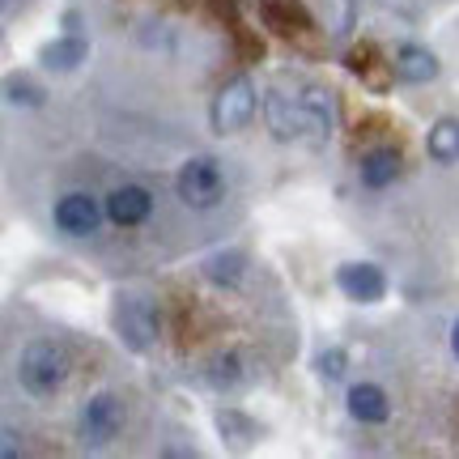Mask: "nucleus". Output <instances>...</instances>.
Listing matches in <instances>:
<instances>
[{
    "mask_svg": "<svg viewBox=\"0 0 459 459\" xmlns=\"http://www.w3.org/2000/svg\"><path fill=\"white\" fill-rule=\"evenodd\" d=\"M264 115H268V128L277 141H298L302 132H315L311 115L302 107V99H285V94H268L264 99Z\"/></svg>",
    "mask_w": 459,
    "mask_h": 459,
    "instance_id": "obj_9",
    "label": "nucleus"
},
{
    "mask_svg": "<svg viewBox=\"0 0 459 459\" xmlns=\"http://www.w3.org/2000/svg\"><path fill=\"white\" fill-rule=\"evenodd\" d=\"M315 375L324 378V383H341V378L349 375V353H344L341 344L324 349V353L315 358Z\"/></svg>",
    "mask_w": 459,
    "mask_h": 459,
    "instance_id": "obj_21",
    "label": "nucleus"
},
{
    "mask_svg": "<svg viewBox=\"0 0 459 459\" xmlns=\"http://www.w3.org/2000/svg\"><path fill=\"white\" fill-rule=\"evenodd\" d=\"M438 56L429 48H421V43H404V48L395 51V65H392V73L400 77L404 85H426V82H434L438 77Z\"/></svg>",
    "mask_w": 459,
    "mask_h": 459,
    "instance_id": "obj_12",
    "label": "nucleus"
},
{
    "mask_svg": "<svg viewBox=\"0 0 459 459\" xmlns=\"http://www.w3.org/2000/svg\"><path fill=\"white\" fill-rule=\"evenodd\" d=\"M111 328L115 341L124 344L128 353H149L158 344V332H162V319H158V307L141 294H119L111 307Z\"/></svg>",
    "mask_w": 459,
    "mask_h": 459,
    "instance_id": "obj_2",
    "label": "nucleus"
},
{
    "mask_svg": "<svg viewBox=\"0 0 459 459\" xmlns=\"http://www.w3.org/2000/svg\"><path fill=\"white\" fill-rule=\"evenodd\" d=\"M426 153L438 166H455L459 162V119L443 115V119H434V124H429V132H426Z\"/></svg>",
    "mask_w": 459,
    "mask_h": 459,
    "instance_id": "obj_14",
    "label": "nucleus"
},
{
    "mask_svg": "<svg viewBox=\"0 0 459 459\" xmlns=\"http://www.w3.org/2000/svg\"><path fill=\"white\" fill-rule=\"evenodd\" d=\"M65 34H82V13H77V9L65 13Z\"/></svg>",
    "mask_w": 459,
    "mask_h": 459,
    "instance_id": "obj_23",
    "label": "nucleus"
},
{
    "mask_svg": "<svg viewBox=\"0 0 459 459\" xmlns=\"http://www.w3.org/2000/svg\"><path fill=\"white\" fill-rule=\"evenodd\" d=\"M400 153L395 149H370L366 158H361V166H358V179H361V187H370V192H383V187H392L395 179H400Z\"/></svg>",
    "mask_w": 459,
    "mask_h": 459,
    "instance_id": "obj_13",
    "label": "nucleus"
},
{
    "mask_svg": "<svg viewBox=\"0 0 459 459\" xmlns=\"http://www.w3.org/2000/svg\"><path fill=\"white\" fill-rule=\"evenodd\" d=\"M336 290H341L349 302L375 307V302L387 298V277H383V268L370 260H349L336 268Z\"/></svg>",
    "mask_w": 459,
    "mask_h": 459,
    "instance_id": "obj_7",
    "label": "nucleus"
},
{
    "mask_svg": "<svg viewBox=\"0 0 459 459\" xmlns=\"http://www.w3.org/2000/svg\"><path fill=\"white\" fill-rule=\"evenodd\" d=\"M102 204H107V221L119 230L145 226L149 213H153V196H149V187H141V183H119Z\"/></svg>",
    "mask_w": 459,
    "mask_h": 459,
    "instance_id": "obj_8",
    "label": "nucleus"
},
{
    "mask_svg": "<svg viewBox=\"0 0 459 459\" xmlns=\"http://www.w3.org/2000/svg\"><path fill=\"white\" fill-rule=\"evenodd\" d=\"M17 383L39 400H51L68 383V353L56 341H30L17 358Z\"/></svg>",
    "mask_w": 459,
    "mask_h": 459,
    "instance_id": "obj_1",
    "label": "nucleus"
},
{
    "mask_svg": "<svg viewBox=\"0 0 459 459\" xmlns=\"http://www.w3.org/2000/svg\"><path fill=\"white\" fill-rule=\"evenodd\" d=\"M451 353H455V358H459V319H455V324H451Z\"/></svg>",
    "mask_w": 459,
    "mask_h": 459,
    "instance_id": "obj_24",
    "label": "nucleus"
},
{
    "mask_svg": "<svg viewBox=\"0 0 459 459\" xmlns=\"http://www.w3.org/2000/svg\"><path fill=\"white\" fill-rule=\"evenodd\" d=\"M302 107H307V115H311L315 132H324V136H328L332 124H336V102H332V90H324V85H307V90H302Z\"/></svg>",
    "mask_w": 459,
    "mask_h": 459,
    "instance_id": "obj_17",
    "label": "nucleus"
},
{
    "mask_svg": "<svg viewBox=\"0 0 459 459\" xmlns=\"http://www.w3.org/2000/svg\"><path fill=\"white\" fill-rule=\"evenodd\" d=\"M85 60H90V39L85 34H60V39H51V43L39 48V65L48 73H73Z\"/></svg>",
    "mask_w": 459,
    "mask_h": 459,
    "instance_id": "obj_10",
    "label": "nucleus"
},
{
    "mask_svg": "<svg viewBox=\"0 0 459 459\" xmlns=\"http://www.w3.org/2000/svg\"><path fill=\"white\" fill-rule=\"evenodd\" d=\"M175 192H179V200L187 209H213V204H221V196H226V170H221L217 158L196 153V158H187V162L179 166Z\"/></svg>",
    "mask_w": 459,
    "mask_h": 459,
    "instance_id": "obj_3",
    "label": "nucleus"
},
{
    "mask_svg": "<svg viewBox=\"0 0 459 459\" xmlns=\"http://www.w3.org/2000/svg\"><path fill=\"white\" fill-rule=\"evenodd\" d=\"M243 273H247L243 251H217V255L204 260V277L213 281L217 290H238V285H243Z\"/></svg>",
    "mask_w": 459,
    "mask_h": 459,
    "instance_id": "obj_15",
    "label": "nucleus"
},
{
    "mask_svg": "<svg viewBox=\"0 0 459 459\" xmlns=\"http://www.w3.org/2000/svg\"><path fill=\"white\" fill-rule=\"evenodd\" d=\"M349 417L361 426H383L392 417V400L378 383H353L349 387Z\"/></svg>",
    "mask_w": 459,
    "mask_h": 459,
    "instance_id": "obj_11",
    "label": "nucleus"
},
{
    "mask_svg": "<svg viewBox=\"0 0 459 459\" xmlns=\"http://www.w3.org/2000/svg\"><path fill=\"white\" fill-rule=\"evenodd\" d=\"M102 213H107V204L94 200L90 192H65V196L56 200V230L68 234V238H90V234H99L102 226Z\"/></svg>",
    "mask_w": 459,
    "mask_h": 459,
    "instance_id": "obj_6",
    "label": "nucleus"
},
{
    "mask_svg": "<svg viewBox=\"0 0 459 459\" xmlns=\"http://www.w3.org/2000/svg\"><path fill=\"white\" fill-rule=\"evenodd\" d=\"M204 383L217 387V392H230L243 383V358L238 353H217L209 366H204Z\"/></svg>",
    "mask_w": 459,
    "mask_h": 459,
    "instance_id": "obj_19",
    "label": "nucleus"
},
{
    "mask_svg": "<svg viewBox=\"0 0 459 459\" xmlns=\"http://www.w3.org/2000/svg\"><path fill=\"white\" fill-rule=\"evenodd\" d=\"M255 107H260V94L251 77H230L213 99V111H209V124H213L217 136H234L243 132L251 119H255Z\"/></svg>",
    "mask_w": 459,
    "mask_h": 459,
    "instance_id": "obj_5",
    "label": "nucleus"
},
{
    "mask_svg": "<svg viewBox=\"0 0 459 459\" xmlns=\"http://www.w3.org/2000/svg\"><path fill=\"white\" fill-rule=\"evenodd\" d=\"M124 421H128V409H124L119 395H111V392L90 395L82 404V412H77V443L90 446V451H99V446L119 438Z\"/></svg>",
    "mask_w": 459,
    "mask_h": 459,
    "instance_id": "obj_4",
    "label": "nucleus"
},
{
    "mask_svg": "<svg viewBox=\"0 0 459 459\" xmlns=\"http://www.w3.org/2000/svg\"><path fill=\"white\" fill-rule=\"evenodd\" d=\"M264 13H268V26L277 34H294V26H311V17L302 4H285V0H264Z\"/></svg>",
    "mask_w": 459,
    "mask_h": 459,
    "instance_id": "obj_20",
    "label": "nucleus"
},
{
    "mask_svg": "<svg viewBox=\"0 0 459 459\" xmlns=\"http://www.w3.org/2000/svg\"><path fill=\"white\" fill-rule=\"evenodd\" d=\"M213 426H217V434H221V443H234V446H251L260 438V426L238 409H217Z\"/></svg>",
    "mask_w": 459,
    "mask_h": 459,
    "instance_id": "obj_16",
    "label": "nucleus"
},
{
    "mask_svg": "<svg viewBox=\"0 0 459 459\" xmlns=\"http://www.w3.org/2000/svg\"><path fill=\"white\" fill-rule=\"evenodd\" d=\"M4 102H9V107H26V111H34V107L48 102V90L34 82V77H26V73H13V77H4Z\"/></svg>",
    "mask_w": 459,
    "mask_h": 459,
    "instance_id": "obj_18",
    "label": "nucleus"
},
{
    "mask_svg": "<svg viewBox=\"0 0 459 459\" xmlns=\"http://www.w3.org/2000/svg\"><path fill=\"white\" fill-rule=\"evenodd\" d=\"M0 438H4V443H0V455L17 459V451H22V443H17V438H22V434H17L13 426H4V429H0Z\"/></svg>",
    "mask_w": 459,
    "mask_h": 459,
    "instance_id": "obj_22",
    "label": "nucleus"
}]
</instances>
